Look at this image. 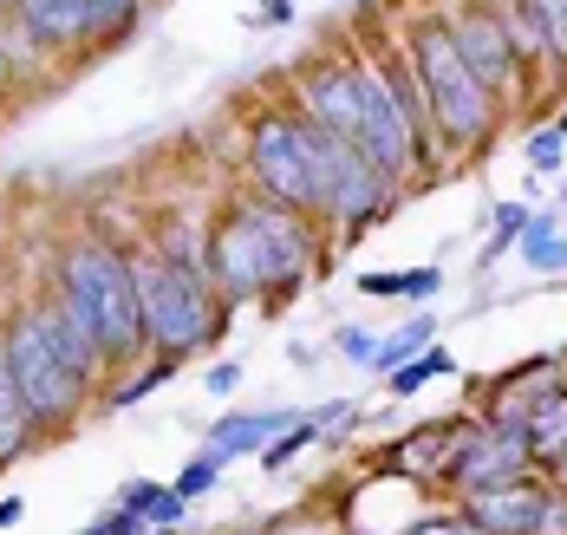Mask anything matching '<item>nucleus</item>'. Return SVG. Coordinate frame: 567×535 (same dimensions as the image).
<instances>
[{"instance_id": "obj_1", "label": "nucleus", "mask_w": 567, "mask_h": 535, "mask_svg": "<svg viewBox=\"0 0 567 535\" xmlns=\"http://www.w3.org/2000/svg\"><path fill=\"white\" fill-rule=\"evenodd\" d=\"M203 268L216 300H261L293 288L313 268V216H293L281 203H235L203 236Z\"/></svg>"}, {"instance_id": "obj_2", "label": "nucleus", "mask_w": 567, "mask_h": 535, "mask_svg": "<svg viewBox=\"0 0 567 535\" xmlns=\"http://www.w3.org/2000/svg\"><path fill=\"white\" fill-rule=\"evenodd\" d=\"M300 112L320 124V131H333V137H346V144H359L385 177H411V171L424 164L372 60L365 65L359 60L313 65V72L300 79Z\"/></svg>"}, {"instance_id": "obj_3", "label": "nucleus", "mask_w": 567, "mask_h": 535, "mask_svg": "<svg viewBox=\"0 0 567 535\" xmlns=\"http://www.w3.org/2000/svg\"><path fill=\"white\" fill-rule=\"evenodd\" d=\"M404 53H411V72H417V85H424L437 144L456 151V157H463V151H483V144L496 137V124H503V99H496V92L470 72V60L456 53L444 13H417Z\"/></svg>"}, {"instance_id": "obj_4", "label": "nucleus", "mask_w": 567, "mask_h": 535, "mask_svg": "<svg viewBox=\"0 0 567 535\" xmlns=\"http://www.w3.org/2000/svg\"><path fill=\"white\" fill-rule=\"evenodd\" d=\"M327 164H333V137L307 112H268L248 137V177L261 183V196L313 223L327 209Z\"/></svg>"}, {"instance_id": "obj_5", "label": "nucleus", "mask_w": 567, "mask_h": 535, "mask_svg": "<svg viewBox=\"0 0 567 535\" xmlns=\"http://www.w3.org/2000/svg\"><path fill=\"white\" fill-rule=\"evenodd\" d=\"M59 288L79 307V320L92 327L105 366H124V359L144 347V320H137V288H131V255H124V248H112V241H79V248H65Z\"/></svg>"}, {"instance_id": "obj_6", "label": "nucleus", "mask_w": 567, "mask_h": 535, "mask_svg": "<svg viewBox=\"0 0 567 535\" xmlns=\"http://www.w3.org/2000/svg\"><path fill=\"white\" fill-rule=\"evenodd\" d=\"M131 288H137V320H144V347L157 353H196L223 320H216V288L189 268H176L171 255L151 241L131 255Z\"/></svg>"}, {"instance_id": "obj_7", "label": "nucleus", "mask_w": 567, "mask_h": 535, "mask_svg": "<svg viewBox=\"0 0 567 535\" xmlns=\"http://www.w3.org/2000/svg\"><path fill=\"white\" fill-rule=\"evenodd\" d=\"M0 359H7V379H13L20 405H27V418H33V431H65V424L79 418L85 392H92V379L72 366V353L47 333V320H40L33 307L7 320V333H0Z\"/></svg>"}, {"instance_id": "obj_8", "label": "nucleus", "mask_w": 567, "mask_h": 535, "mask_svg": "<svg viewBox=\"0 0 567 535\" xmlns=\"http://www.w3.org/2000/svg\"><path fill=\"white\" fill-rule=\"evenodd\" d=\"M444 27H451L456 53L470 60V72H476L503 105H509L515 92H528V72H522V60H515L509 27H503L496 0H451V7H444Z\"/></svg>"}, {"instance_id": "obj_9", "label": "nucleus", "mask_w": 567, "mask_h": 535, "mask_svg": "<svg viewBox=\"0 0 567 535\" xmlns=\"http://www.w3.org/2000/svg\"><path fill=\"white\" fill-rule=\"evenodd\" d=\"M528 471H535V457H528V431L522 424H463L451 464H444V490L451 496H476V490L515 483Z\"/></svg>"}, {"instance_id": "obj_10", "label": "nucleus", "mask_w": 567, "mask_h": 535, "mask_svg": "<svg viewBox=\"0 0 567 535\" xmlns=\"http://www.w3.org/2000/svg\"><path fill=\"white\" fill-rule=\"evenodd\" d=\"M542 476H515V483H496V490H476V496H456V510L476 523L483 535H535L542 523Z\"/></svg>"}, {"instance_id": "obj_11", "label": "nucleus", "mask_w": 567, "mask_h": 535, "mask_svg": "<svg viewBox=\"0 0 567 535\" xmlns=\"http://www.w3.org/2000/svg\"><path fill=\"white\" fill-rule=\"evenodd\" d=\"M561 385V359H528V366H509L489 399H483V424H528V412Z\"/></svg>"}, {"instance_id": "obj_12", "label": "nucleus", "mask_w": 567, "mask_h": 535, "mask_svg": "<svg viewBox=\"0 0 567 535\" xmlns=\"http://www.w3.org/2000/svg\"><path fill=\"white\" fill-rule=\"evenodd\" d=\"M379 79H385V92H392L398 119H404V131H411V144H417V157L437 144V131H431V105H424V85H417V72H411V53L404 47H379Z\"/></svg>"}, {"instance_id": "obj_13", "label": "nucleus", "mask_w": 567, "mask_h": 535, "mask_svg": "<svg viewBox=\"0 0 567 535\" xmlns=\"http://www.w3.org/2000/svg\"><path fill=\"white\" fill-rule=\"evenodd\" d=\"M456 438H463V424L437 418V424H424V431L398 438L392 457H385V471H392V476H417V483H444V464H451Z\"/></svg>"}, {"instance_id": "obj_14", "label": "nucleus", "mask_w": 567, "mask_h": 535, "mask_svg": "<svg viewBox=\"0 0 567 535\" xmlns=\"http://www.w3.org/2000/svg\"><path fill=\"white\" fill-rule=\"evenodd\" d=\"M13 20L33 47H72L85 40V0H13Z\"/></svg>"}, {"instance_id": "obj_15", "label": "nucleus", "mask_w": 567, "mask_h": 535, "mask_svg": "<svg viewBox=\"0 0 567 535\" xmlns=\"http://www.w3.org/2000/svg\"><path fill=\"white\" fill-rule=\"evenodd\" d=\"M33 313H40V320H47V333H53L59 347H65V353H72V366H79V372H85V379H99V372H105V353H99V340H92V327H85V320H79V307H72V300H65V288H53V295L40 300V307H33Z\"/></svg>"}, {"instance_id": "obj_16", "label": "nucleus", "mask_w": 567, "mask_h": 535, "mask_svg": "<svg viewBox=\"0 0 567 535\" xmlns=\"http://www.w3.org/2000/svg\"><path fill=\"white\" fill-rule=\"evenodd\" d=\"M281 424H293V412H235L209 431V451L223 457H248V451H268L281 438Z\"/></svg>"}, {"instance_id": "obj_17", "label": "nucleus", "mask_w": 567, "mask_h": 535, "mask_svg": "<svg viewBox=\"0 0 567 535\" xmlns=\"http://www.w3.org/2000/svg\"><path fill=\"white\" fill-rule=\"evenodd\" d=\"M522 431H528V457H535V471H542L555 451H567V385H555V392L528 412Z\"/></svg>"}, {"instance_id": "obj_18", "label": "nucleus", "mask_w": 567, "mask_h": 535, "mask_svg": "<svg viewBox=\"0 0 567 535\" xmlns=\"http://www.w3.org/2000/svg\"><path fill=\"white\" fill-rule=\"evenodd\" d=\"M27 444H33V418H27L13 379H7V359H0V464H13Z\"/></svg>"}, {"instance_id": "obj_19", "label": "nucleus", "mask_w": 567, "mask_h": 535, "mask_svg": "<svg viewBox=\"0 0 567 535\" xmlns=\"http://www.w3.org/2000/svg\"><path fill=\"white\" fill-rule=\"evenodd\" d=\"M124 510H137L151 529H176L183 523V496L164 490V483H151V476L144 483H124Z\"/></svg>"}, {"instance_id": "obj_20", "label": "nucleus", "mask_w": 567, "mask_h": 535, "mask_svg": "<svg viewBox=\"0 0 567 535\" xmlns=\"http://www.w3.org/2000/svg\"><path fill=\"white\" fill-rule=\"evenodd\" d=\"M444 372H456L451 353H444V347H424V353H411L404 366H392V372H385V385H392V399H411V392H424V385H431V379H444Z\"/></svg>"}, {"instance_id": "obj_21", "label": "nucleus", "mask_w": 567, "mask_h": 535, "mask_svg": "<svg viewBox=\"0 0 567 535\" xmlns=\"http://www.w3.org/2000/svg\"><path fill=\"white\" fill-rule=\"evenodd\" d=\"M431 340H437V320H431V313H417L411 327H398L392 340H379V347H372V366H379V372H392V366H404L411 353H424Z\"/></svg>"}, {"instance_id": "obj_22", "label": "nucleus", "mask_w": 567, "mask_h": 535, "mask_svg": "<svg viewBox=\"0 0 567 535\" xmlns=\"http://www.w3.org/2000/svg\"><path fill=\"white\" fill-rule=\"evenodd\" d=\"M567 261V236L555 229V216H528L522 229V268H555Z\"/></svg>"}, {"instance_id": "obj_23", "label": "nucleus", "mask_w": 567, "mask_h": 535, "mask_svg": "<svg viewBox=\"0 0 567 535\" xmlns=\"http://www.w3.org/2000/svg\"><path fill=\"white\" fill-rule=\"evenodd\" d=\"M535 27H542V47H548V65L567 72V0H528Z\"/></svg>"}, {"instance_id": "obj_24", "label": "nucleus", "mask_w": 567, "mask_h": 535, "mask_svg": "<svg viewBox=\"0 0 567 535\" xmlns=\"http://www.w3.org/2000/svg\"><path fill=\"white\" fill-rule=\"evenodd\" d=\"M144 0H85V40H117Z\"/></svg>"}, {"instance_id": "obj_25", "label": "nucleus", "mask_w": 567, "mask_h": 535, "mask_svg": "<svg viewBox=\"0 0 567 535\" xmlns=\"http://www.w3.org/2000/svg\"><path fill=\"white\" fill-rule=\"evenodd\" d=\"M223 451H203V457H189V471L176 476V496L189 503V496H203V490H216V476H223Z\"/></svg>"}, {"instance_id": "obj_26", "label": "nucleus", "mask_w": 567, "mask_h": 535, "mask_svg": "<svg viewBox=\"0 0 567 535\" xmlns=\"http://www.w3.org/2000/svg\"><path fill=\"white\" fill-rule=\"evenodd\" d=\"M528 164H535V171H561V164H567V137L555 131V124L528 137Z\"/></svg>"}, {"instance_id": "obj_27", "label": "nucleus", "mask_w": 567, "mask_h": 535, "mask_svg": "<svg viewBox=\"0 0 567 535\" xmlns=\"http://www.w3.org/2000/svg\"><path fill=\"white\" fill-rule=\"evenodd\" d=\"M528 216H535L528 203H503V209H496V241H489V255H503L509 241H522V229H528Z\"/></svg>"}, {"instance_id": "obj_28", "label": "nucleus", "mask_w": 567, "mask_h": 535, "mask_svg": "<svg viewBox=\"0 0 567 535\" xmlns=\"http://www.w3.org/2000/svg\"><path fill=\"white\" fill-rule=\"evenodd\" d=\"M404 535H483V529H476L463 510H437V516H417Z\"/></svg>"}, {"instance_id": "obj_29", "label": "nucleus", "mask_w": 567, "mask_h": 535, "mask_svg": "<svg viewBox=\"0 0 567 535\" xmlns=\"http://www.w3.org/2000/svg\"><path fill=\"white\" fill-rule=\"evenodd\" d=\"M171 372H176V359L164 353V359H157V366H151V372H144V379H131V385L117 392V405H137V399H144V392H157V385H164Z\"/></svg>"}, {"instance_id": "obj_30", "label": "nucleus", "mask_w": 567, "mask_h": 535, "mask_svg": "<svg viewBox=\"0 0 567 535\" xmlns=\"http://www.w3.org/2000/svg\"><path fill=\"white\" fill-rule=\"evenodd\" d=\"M535 535H567V490H542V523Z\"/></svg>"}, {"instance_id": "obj_31", "label": "nucleus", "mask_w": 567, "mask_h": 535, "mask_svg": "<svg viewBox=\"0 0 567 535\" xmlns=\"http://www.w3.org/2000/svg\"><path fill=\"white\" fill-rule=\"evenodd\" d=\"M144 529H151V523H144L137 510H124V503H117L112 516H105V523H92L85 535H144Z\"/></svg>"}, {"instance_id": "obj_32", "label": "nucleus", "mask_w": 567, "mask_h": 535, "mask_svg": "<svg viewBox=\"0 0 567 535\" xmlns=\"http://www.w3.org/2000/svg\"><path fill=\"white\" fill-rule=\"evenodd\" d=\"M437 288H444L437 268H411V275H398V295H411V300H431Z\"/></svg>"}, {"instance_id": "obj_33", "label": "nucleus", "mask_w": 567, "mask_h": 535, "mask_svg": "<svg viewBox=\"0 0 567 535\" xmlns=\"http://www.w3.org/2000/svg\"><path fill=\"white\" fill-rule=\"evenodd\" d=\"M372 347H379V340H372V333H359V327H346V333H340V353L346 359H372Z\"/></svg>"}, {"instance_id": "obj_34", "label": "nucleus", "mask_w": 567, "mask_h": 535, "mask_svg": "<svg viewBox=\"0 0 567 535\" xmlns=\"http://www.w3.org/2000/svg\"><path fill=\"white\" fill-rule=\"evenodd\" d=\"M542 483H548V490H567V451H555V457H548V464H542Z\"/></svg>"}, {"instance_id": "obj_35", "label": "nucleus", "mask_w": 567, "mask_h": 535, "mask_svg": "<svg viewBox=\"0 0 567 535\" xmlns=\"http://www.w3.org/2000/svg\"><path fill=\"white\" fill-rule=\"evenodd\" d=\"M255 20H268V27H281V20H293V0H261V13Z\"/></svg>"}, {"instance_id": "obj_36", "label": "nucleus", "mask_w": 567, "mask_h": 535, "mask_svg": "<svg viewBox=\"0 0 567 535\" xmlns=\"http://www.w3.org/2000/svg\"><path fill=\"white\" fill-rule=\"evenodd\" d=\"M235 385H241V366H216L209 372V392H235Z\"/></svg>"}, {"instance_id": "obj_37", "label": "nucleus", "mask_w": 567, "mask_h": 535, "mask_svg": "<svg viewBox=\"0 0 567 535\" xmlns=\"http://www.w3.org/2000/svg\"><path fill=\"white\" fill-rule=\"evenodd\" d=\"M359 288H365V295H398V275H365Z\"/></svg>"}, {"instance_id": "obj_38", "label": "nucleus", "mask_w": 567, "mask_h": 535, "mask_svg": "<svg viewBox=\"0 0 567 535\" xmlns=\"http://www.w3.org/2000/svg\"><path fill=\"white\" fill-rule=\"evenodd\" d=\"M13 523H20V496H7V503H0V529H13Z\"/></svg>"}, {"instance_id": "obj_39", "label": "nucleus", "mask_w": 567, "mask_h": 535, "mask_svg": "<svg viewBox=\"0 0 567 535\" xmlns=\"http://www.w3.org/2000/svg\"><path fill=\"white\" fill-rule=\"evenodd\" d=\"M555 131H561V137H567V112H561V119H555Z\"/></svg>"}, {"instance_id": "obj_40", "label": "nucleus", "mask_w": 567, "mask_h": 535, "mask_svg": "<svg viewBox=\"0 0 567 535\" xmlns=\"http://www.w3.org/2000/svg\"><path fill=\"white\" fill-rule=\"evenodd\" d=\"M0 85H7V53H0Z\"/></svg>"}, {"instance_id": "obj_41", "label": "nucleus", "mask_w": 567, "mask_h": 535, "mask_svg": "<svg viewBox=\"0 0 567 535\" xmlns=\"http://www.w3.org/2000/svg\"><path fill=\"white\" fill-rule=\"evenodd\" d=\"M151 535H176V529H151Z\"/></svg>"}, {"instance_id": "obj_42", "label": "nucleus", "mask_w": 567, "mask_h": 535, "mask_svg": "<svg viewBox=\"0 0 567 535\" xmlns=\"http://www.w3.org/2000/svg\"><path fill=\"white\" fill-rule=\"evenodd\" d=\"M561 385H567V372H561Z\"/></svg>"}]
</instances>
